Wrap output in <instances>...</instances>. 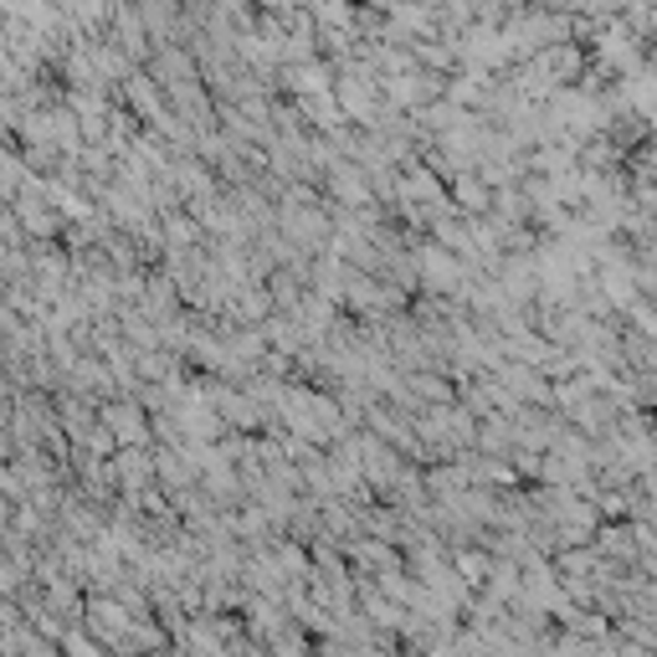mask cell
I'll return each mask as SVG.
<instances>
[{"label": "cell", "instance_id": "cell-1", "mask_svg": "<svg viewBox=\"0 0 657 657\" xmlns=\"http://www.w3.org/2000/svg\"><path fill=\"white\" fill-rule=\"evenodd\" d=\"M103 427L118 437V448H149V437H155V417L139 401H109L103 406Z\"/></svg>", "mask_w": 657, "mask_h": 657}, {"label": "cell", "instance_id": "cell-2", "mask_svg": "<svg viewBox=\"0 0 657 657\" xmlns=\"http://www.w3.org/2000/svg\"><path fill=\"white\" fill-rule=\"evenodd\" d=\"M452 191V206L463 211L467 222H478V216H488V211H494V185H488V180L478 175V170H467V175H457L448 185Z\"/></svg>", "mask_w": 657, "mask_h": 657}]
</instances>
